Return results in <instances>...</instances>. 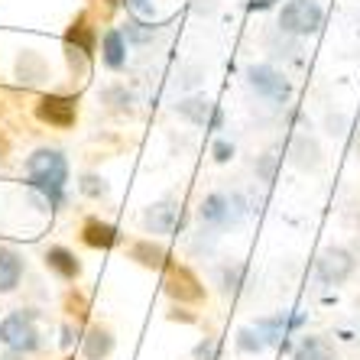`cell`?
<instances>
[{
    "label": "cell",
    "mask_w": 360,
    "mask_h": 360,
    "mask_svg": "<svg viewBox=\"0 0 360 360\" xmlns=\"http://www.w3.org/2000/svg\"><path fill=\"white\" fill-rule=\"evenodd\" d=\"M108 4H110V7H114V4H120V0H108Z\"/></svg>",
    "instance_id": "obj_25"
},
{
    "label": "cell",
    "mask_w": 360,
    "mask_h": 360,
    "mask_svg": "<svg viewBox=\"0 0 360 360\" xmlns=\"http://www.w3.org/2000/svg\"><path fill=\"white\" fill-rule=\"evenodd\" d=\"M82 354H84V360H108L114 354V335L101 325L88 328V335L82 341Z\"/></svg>",
    "instance_id": "obj_12"
},
{
    "label": "cell",
    "mask_w": 360,
    "mask_h": 360,
    "mask_svg": "<svg viewBox=\"0 0 360 360\" xmlns=\"http://www.w3.org/2000/svg\"><path fill=\"white\" fill-rule=\"evenodd\" d=\"M211 153H214V160H218V162H227L231 156H234V146H231V143H224V140H218Z\"/></svg>",
    "instance_id": "obj_22"
},
{
    "label": "cell",
    "mask_w": 360,
    "mask_h": 360,
    "mask_svg": "<svg viewBox=\"0 0 360 360\" xmlns=\"http://www.w3.org/2000/svg\"><path fill=\"white\" fill-rule=\"evenodd\" d=\"M101 59L110 72H120L127 65V39L120 30H108L104 33V42H101Z\"/></svg>",
    "instance_id": "obj_13"
},
{
    "label": "cell",
    "mask_w": 360,
    "mask_h": 360,
    "mask_svg": "<svg viewBox=\"0 0 360 360\" xmlns=\"http://www.w3.org/2000/svg\"><path fill=\"white\" fill-rule=\"evenodd\" d=\"M0 341L17 354L39 351V328H36L33 311H13L0 321Z\"/></svg>",
    "instance_id": "obj_2"
},
{
    "label": "cell",
    "mask_w": 360,
    "mask_h": 360,
    "mask_svg": "<svg viewBox=\"0 0 360 360\" xmlns=\"http://www.w3.org/2000/svg\"><path fill=\"white\" fill-rule=\"evenodd\" d=\"M315 273H319V279L325 285H344L354 273V257L347 250H341V247H331V250H325L319 257Z\"/></svg>",
    "instance_id": "obj_5"
},
{
    "label": "cell",
    "mask_w": 360,
    "mask_h": 360,
    "mask_svg": "<svg viewBox=\"0 0 360 360\" xmlns=\"http://www.w3.org/2000/svg\"><path fill=\"white\" fill-rule=\"evenodd\" d=\"M36 117H39L42 124L56 127V130H68V127H75V120H78V101L68 98V94H46V98H39V104H36Z\"/></svg>",
    "instance_id": "obj_4"
},
{
    "label": "cell",
    "mask_w": 360,
    "mask_h": 360,
    "mask_svg": "<svg viewBox=\"0 0 360 360\" xmlns=\"http://www.w3.org/2000/svg\"><path fill=\"white\" fill-rule=\"evenodd\" d=\"M156 36V26H146V23H130L127 26V39H136V42H146Z\"/></svg>",
    "instance_id": "obj_21"
},
{
    "label": "cell",
    "mask_w": 360,
    "mask_h": 360,
    "mask_svg": "<svg viewBox=\"0 0 360 360\" xmlns=\"http://www.w3.org/2000/svg\"><path fill=\"white\" fill-rule=\"evenodd\" d=\"M26 176L30 185L42 198L49 201V208H62L65 201V182H68V162L59 150H36L30 160H26Z\"/></svg>",
    "instance_id": "obj_1"
},
{
    "label": "cell",
    "mask_w": 360,
    "mask_h": 360,
    "mask_svg": "<svg viewBox=\"0 0 360 360\" xmlns=\"http://www.w3.org/2000/svg\"><path fill=\"white\" fill-rule=\"evenodd\" d=\"M179 221H182V211H179V205H172V201H156V205H150L146 208V214H143V227L150 231V234H172L179 227Z\"/></svg>",
    "instance_id": "obj_6"
},
{
    "label": "cell",
    "mask_w": 360,
    "mask_h": 360,
    "mask_svg": "<svg viewBox=\"0 0 360 360\" xmlns=\"http://www.w3.org/2000/svg\"><path fill=\"white\" fill-rule=\"evenodd\" d=\"M166 289H169V295H172V299H179V302H198L201 295H205V292H201V285H198V279H195L185 266H176L172 273H169Z\"/></svg>",
    "instance_id": "obj_11"
},
{
    "label": "cell",
    "mask_w": 360,
    "mask_h": 360,
    "mask_svg": "<svg viewBox=\"0 0 360 360\" xmlns=\"http://www.w3.org/2000/svg\"><path fill=\"white\" fill-rule=\"evenodd\" d=\"M42 263H46L49 273H56V276L65 279V283H75V279L82 276V260H78L68 247H49V250L42 253Z\"/></svg>",
    "instance_id": "obj_8"
},
{
    "label": "cell",
    "mask_w": 360,
    "mask_h": 360,
    "mask_svg": "<svg viewBox=\"0 0 360 360\" xmlns=\"http://www.w3.org/2000/svg\"><path fill=\"white\" fill-rule=\"evenodd\" d=\"M82 192L88 195V198H104L108 195V182L101 176H84L82 179Z\"/></svg>",
    "instance_id": "obj_20"
},
{
    "label": "cell",
    "mask_w": 360,
    "mask_h": 360,
    "mask_svg": "<svg viewBox=\"0 0 360 360\" xmlns=\"http://www.w3.org/2000/svg\"><path fill=\"white\" fill-rule=\"evenodd\" d=\"M65 46H68V52H72V56H84V59H88V56H94V30L91 26H88V20L84 17H78L75 23L68 26V33H65Z\"/></svg>",
    "instance_id": "obj_14"
},
{
    "label": "cell",
    "mask_w": 360,
    "mask_h": 360,
    "mask_svg": "<svg viewBox=\"0 0 360 360\" xmlns=\"http://www.w3.org/2000/svg\"><path fill=\"white\" fill-rule=\"evenodd\" d=\"M179 114H182L185 120H192L195 127H205L214 117V104H211L205 94H195V98H185L182 104H179Z\"/></svg>",
    "instance_id": "obj_16"
},
{
    "label": "cell",
    "mask_w": 360,
    "mask_h": 360,
    "mask_svg": "<svg viewBox=\"0 0 360 360\" xmlns=\"http://www.w3.org/2000/svg\"><path fill=\"white\" fill-rule=\"evenodd\" d=\"M82 240L88 243V247H94V250H110V247H117L120 234H117V227L108 224V221L88 218L82 227Z\"/></svg>",
    "instance_id": "obj_10"
},
{
    "label": "cell",
    "mask_w": 360,
    "mask_h": 360,
    "mask_svg": "<svg viewBox=\"0 0 360 360\" xmlns=\"http://www.w3.org/2000/svg\"><path fill=\"white\" fill-rule=\"evenodd\" d=\"M237 347H240L243 354H257L266 347V338H263L260 328H243L240 335H237Z\"/></svg>",
    "instance_id": "obj_19"
},
{
    "label": "cell",
    "mask_w": 360,
    "mask_h": 360,
    "mask_svg": "<svg viewBox=\"0 0 360 360\" xmlns=\"http://www.w3.org/2000/svg\"><path fill=\"white\" fill-rule=\"evenodd\" d=\"M201 221L211 227H224L227 221H231V198H224V195H208V198L201 201Z\"/></svg>",
    "instance_id": "obj_15"
},
{
    "label": "cell",
    "mask_w": 360,
    "mask_h": 360,
    "mask_svg": "<svg viewBox=\"0 0 360 360\" xmlns=\"http://www.w3.org/2000/svg\"><path fill=\"white\" fill-rule=\"evenodd\" d=\"M247 75H250V84L263 94V98H269V101H285V98H289V84H285V78L279 75L276 68L253 65Z\"/></svg>",
    "instance_id": "obj_7"
},
{
    "label": "cell",
    "mask_w": 360,
    "mask_h": 360,
    "mask_svg": "<svg viewBox=\"0 0 360 360\" xmlns=\"http://www.w3.org/2000/svg\"><path fill=\"white\" fill-rule=\"evenodd\" d=\"M292 360H335V347L325 338H302L295 344Z\"/></svg>",
    "instance_id": "obj_17"
},
{
    "label": "cell",
    "mask_w": 360,
    "mask_h": 360,
    "mask_svg": "<svg viewBox=\"0 0 360 360\" xmlns=\"http://www.w3.org/2000/svg\"><path fill=\"white\" fill-rule=\"evenodd\" d=\"M273 166H276V156H273V153H266V160L260 162V176L266 179V182L273 179Z\"/></svg>",
    "instance_id": "obj_24"
},
{
    "label": "cell",
    "mask_w": 360,
    "mask_h": 360,
    "mask_svg": "<svg viewBox=\"0 0 360 360\" xmlns=\"http://www.w3.org/2000/svg\"><path fill=\"white\" fill-rule=\"evenodd\" d=\"M279 26L285 33H295V36H309L315 33L321 26V7L315 0H289L279 13Z\"/></svg>",
    "instance_id": "obj_3"
},
{
    "label": "cell",
    "mask_w": 360,
    "mask_h": 360,
    "mask_svg": "<svg viewBox=\"0 0 360 360\" xmlns=\"http://www.w3.org/2000/svg\"><path fill=\"white\" fill-rule=\"evenodd\" d=\"M130 257H134L140 266L146 269H160L162 263H166V250H162L160 243H153V240H140L130 247Z\"/></svg>",
    "instance_id": "obj_18"
},
{
    "label": "cell",
    "mask_w": 360,
    "mask_h": 360,
    "mask_svg": "<svg viewBox=\"0 0 360 360\" xmlns=\"http://www.w3.org/2000/svg\"><path fill=\"white\" fill-rule=\"evenodd\" d=\"M124 4H127V10H134V13H136V17H146V13H150V0H124Z\"/></svg>",
    "instance_id": "obj_23"
},
{
    "label": "cell",
    "mask_w": 360,
    "mask_h": 360,
    "mask_svg": "<svg viewBox=\"0 0 360 360\" xmlns=\"http://www.w3.org/2000/svg\"><path fill=\"white\" fill-rule=\"evenodd\" d=\"M23 253H17L13 247H0V295L13 292L23 279Z\"/></svg>",
    "instance_id": "obj_9"
}]
</instances>
